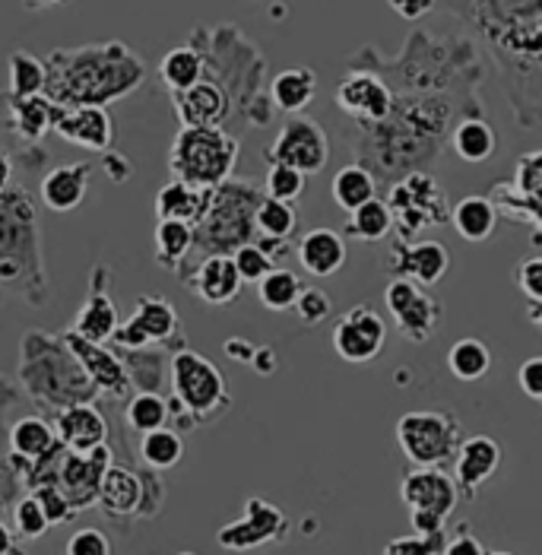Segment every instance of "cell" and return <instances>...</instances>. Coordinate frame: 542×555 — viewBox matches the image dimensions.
Returning <instances> with one entry per match:
<instances>
[{
  "mask_svg": "<svg viewBox=\"0 0 542 555\" xmlns=\"http://www.w3.org/2000/svg\"><path fill=\"white\" fill-rule=\"evenodd\" d=\"M501 444L489 435H469L457 444L454 454V486L466 499H476V492L499 473Z\"/></svg>",
  "mask_w": 542,
  "mask_h": 555,
  "instance_id": "cell-14",
  "label": "cell"
},
{
  "mask_svg": "<svg viewBox=\"0 0 542 555\" xmlns=\"http://www.w3.org/2000/svg\"><path fill=\"white\" fill-rule=\"evenodd\" d=\"M517 385H520V390H524L530 400H542V356L527 359V362L517 369Z\"/></svg>",
  "mask_w": 542,
  "mask_h": 555,
  "instance_id": "cell-50",
  "label": "cell"
},
{
  "mask_svg": "<svg viewBox=\"0 0 542 555\" xmlns=\"http://www.w3.org/2000/svg\"><path fill=\"white\" fill-rule=\"evenodd\" d=\"M10 181H13V163H10V156L0 150V194L10 188Z\"/></svg>",
  "mask_w": 542,
  "mask_h": 555,
  "instance_id": "cell-54",
  "label": "cell"
},
{
  "mask_svg": "<svg viewBox=\"0 0 542 555\" xmlns=\"http://www.w3.org/2000/svg\"><path fill=\"white\" fill-rule=\"evenodd\" d=\"M146 77V64L125 42L51 51L44 61V99L57 108H83L118 102Z\"/></svg>",
  "mask_w": 542,
  "mask_h": 555,
  "instance_id": "cell-1",
  "label": "cell"
},
{
  "mask_svg": "<svg viewBox=\"0 0 542 555\" xmlns=\"http://www.w3.org/2000/svg\"><path fill=\"white\" fill-rule=\"evenodd\" d=\"M331 194H334L336 207L352 214L359 210L362 204L375 201L377 194V181L372 171L365 166H346L334 175V184H331Z\"/></svg>",
  "mask_w": 542,
  "mask_h": 555,
  "instance_id": "cell-30",
  "label": "cell"
},
{
  "mask_svg": "<svg viewBox=\"0 0 542 555\" xmlns=\"http://www.w3.org/2000/svg\"><path fill=\"white\" fill-rule=\"evenodd\" d=\"M54 438L70 451V454H89L105 444L108 438V423L92 403H74L64 406L57 423H54Z\"/></svg>",
  "mask_w": 542,
  "mask_h": 555,
  "instance_id": "cell-18",
  "label": "cell"
},
{
  "mask_svg": "<svg viewBox=\"0 0 542 555\" xmlns=\"http://www.w3.org/2000/svg\"><path fill=\"white\" fill-rule=\"evenodd\" d=\"M393 13H400L403 20H422L425 13L435 10V0H387Z\"/></svg>",
  "mask_w": 542,
  "mask_h": 555,
  "instance_id": "cell-52",
  "label": "cell"
},
{
  "mask_svg": "<svg viewBox=\"0 0 542 555\" xmlns=\"http://www.w3.org/2000/svg\"><path fill=\"white\" fill-rule=\"evenodd\" d=\"M209 197H212V191L191 188L184 181H168L166 188L156 194V216L197 229L209 210Z\"/></svg>",
  "mask_w": 542,
  "mask_h": 555,
  "instance_id": "cell-25",
  "label": "cell"
},
{
  "mask_svg": "<svg viewBox=\"0 0 542 555\" xmlns=\"http://www.w3.org/2000/svg\"><path fill=\"white\" fill-rule=\"evenodd\" d=\"M384 555H435V550L422 537H400V540L387 543Z\"/></svg>",
  "mask_w": 542,
  "mask_h": 555,
  "instance_id": "cell-51",
  "label": "cell"
},
{
  "mask_svg": "<svg viewBox=\"0 0 542 555\" xmlns=\"http://www.w3.org/2000/svg\"><path fill=\"white\" fill-rule=\"evenodd\" d=\"M29 10H48V7H57V3H67V0H23Z\"/></svg>",
  "mask_w": 542,
  "mask_h": 555,
  "instance_id": "cell-56",
  "label": "cell"
},
{
  "mask_svg": "<svg viewBox=\"0 0 542 555\" xmlns=\"http://www.w3.org/2000/svg\"><path fill=\"white\" fill-rule=\"evenodd\" d=\"M67 555H112V540L99 527H83L67 540Z\"/></svg>",
  "mask_w": 542,
  "mask_h": 555,
  "instance_id": "cell-47",
  "label": "cell"
},
{
  "mask_svg": "<svg viewBox=\"0 0 542 555\" xmlns=\"http://www.w3.org/2000/svg\"><path fill=\"white\" fill-rule=\"evenodd\" d=\"M175 95V112L184 128H222V121L232 112L229 92L212 80H201L184 92Z\"/></svg>",
  "mask_w": 542,
  "mask_h": 555,
  "instance_id": "cell-17",
  "label": "cell"
},
{
  "mask_svg": "<svg viewBox=\"0 0 542 555\" xmlns=\"http://www.w3.org/2000/svg\"><path fill=\"white\" fill-rule=\"evenodd\" d=\"M400 499L410 512H428L448 520L457 508L460 492L454 476H448L441 467H416L403 476Z\"/></svg>",
  "mask_w": 542,
  "mask_h": 555,
  "instance_id": "cell-11",
  "label": "cell"
},
{
  "mask_svg": "<svg viewBox=\"0 0 542 555\" xmlns=\"http://www.w3.org/2000/svg\"><path fill=\"white\" fill-rule=\"evenodd\" d=\"M204 67H207L204 54L191 44H181V48H171L163 57L159 74H163V80L171 92H184V89L204 80Z\"/></svg>",
  "mask_w": 542,
  "mask_h": 555,
  "instance_id": "cell-33",
  "label": "cell"
},
{
  "mask_svg": "<svg viewBox=\"0 0 542 555\" xmlns=\"http://www.w3.org/2000/svg\"><path fill=\"white\" fill-rule=\"evenodd\" d=\"M346 232L352 238H359V242H372V245L384 242L390 235V210H387V204H380L375 197V201L362 204L359 210H352Z\"/></svg>",
  "mask_w": 542,
  "mask_h": 555,
  "instance_id": "cell-40",
  "label": "cell"
},
{
  "mask_svg": "<svg viewBox=\"0 0 542 555\" xmlns=\"http://www.w3.org/2000/svg\"><path fill=\"white\" fill-rule=\"evenodd\" d=\"M140 457L146 467L153 470H171L181 464L184 457V441H181V431L178 428H156V431H146L143 441H140Z\"/></svg>",
  "mask_w": 542,
  "mask_h": 555,
  "instance_id": "cell-36",
  "label": "cell"
},
{
  "mask_svg": "<svg viewBox=\"0 0 542 555\" xmlns=\"http://www.w3.org/2000/svg\"><path fill=\"white\" fill-rule=\"evenodd\" d=\"M517 289L530 301H542V257H527L517 270H514Z\"/></svg>",
  "mask_w": 542,
  "mask_h": 555,
  "instance_id": "cell-49",
  "label": "cell"
},
{
  "mask_svg": "<svg viewBox=\"0 0 542 555\" xmlns=\"http://www.w3.org/2000/svg\"><path fill=\"white\" fill-rule=\"evenodd\" d=\"M115 331H118V308H115V301L108 299V296H102V293H92L83 301L77 321H74V334L80 340L102 346V343L115 337Z\"/></svg>",
  "mask_w": 542,
  "mask_h": 555,
  "instance_id": "cell-29",
  "label": "cell"
},
{
  "mask_svg": "<svg viewBox=\"0 0 542 555\" xmlns=\"http://www.w3.org/2000/svg\"><path fill=\"white\" fill-rule=\"evenodd\" d=\"M33 495H36V502L42 505L48 524H64V520H70V517H74L70 502L61 495V489H57V486H42V489H36Z\"/></svg>",
  "mask_w": 542,
  "mask_h": 555,
  "instance_id": "cell-48",
  "label": "cell"
},
{
  "mask_svg": "<svg viewBox=\"0 0 542 555\" xmlns=\"http://www.w3.org/2000/svg\"><path fill=\"white\" fill-rule=\"evenodd\" d=\"M495 150H499L495 130L479 118H466L454 130V153L463 163H486L495 156Z\"/></svg>",
  "mask_w": 542,
  "mask_h": 555,
  "instance_id": "cell-35",
  "label": "cell"
},
{
  "mask_svg": "<svg viewBox=\"0 0 542 555\" xmlns=\"http://www.w3.org/2000/svg\"><path fill=\"white\" fill-rule=\"evenodd\" d=\"M301 293V280L295 276L293 270H283V267H273L260 283H257V299L263 308L270 311H289Z\"/></svg>",
  "mask_w": 542,
  "mask_h": 555,
  "instance_id": "cell-38",
  "label": "cell"
},
{
  "mask_svg": "<svg viewBox=\"0 0 542 555\" xmlns=\"http://www.w3.org/2000/svg\"><path fill=\"white\" fill-rule=\"evenodd\" d=\"M57 105L44 95H29V99H10V128L16 130V137L39 143L48 130L54 128L57 118Z\"/></svg>",
  "mask_w": 542,
  "mask_h": 555,
  "instance_id": "cell-26",
  "label": "cell"
},
{
  "mask_svg": "<svg viewBox=\"0 0 542 555\" xmlns=\"http://www.w3.org/2000/svg\"><path fill=\"white\" fill-rule=\"evenodd\" d=\"M178 331V311L168 299L159 296H140L133 305V314L125 327L115 331L112 340H118L121 346H133L143 349L150 343H166L168 337H175Z\"/></svg>",
  "mask_w": 542,
  "mask_h": 555,
  "instance_id": "cell-13",
  "label": "cell"
},
{
  "mask_svg": "<svg viewBox=\"0 0 542 555\" xmlns=\"http://www.w3.org/2000/svg\"><path fill=\"white\" fill-rule=\"evenodd\" d=\"M250 225H254V235H263L267 242H283V238H293L295 229H298V214H295L293 204H283V201H273V197H260L254 216H250Z\"/></svg>",
  "mask_w": 542,
  "mask_h": 555,
  "instance_id": "cell-31",
  "label": "cell"
},
{
  "mask_svg": "<svg viewBox=\"0 0 542 555\" xmlns=\"http://www.w3.org/2000/svg\"><path fill=\"white\" fill-rule=\"evenodd\" d=\"M334 99L349 118H356L362 125L387 121L390 112H393V95H390L387 83L375 74H362V70L349 74L343 83L336 86Z\"/></svg>",
  "mask_w": 542,
  "mask_h": 555,
  "instance_id": "cell-12",
  "label": "cell"
},
{
  "mask_svg": "<svg viewBox=\"0 0 542 555\" xmlns=\"http://www.w3.org/2000/svg\"><path fill=\"white\" fill-rule=\"evenodd\" d=\"M451 222L463 242H486V238H492V232L499 225V210L492 207L489 197L473 194V197H463L451 210Z\"/></svg>",
  "mask_w": 542,
  "mask_h": 555,
  "instance_id": "cell-28",
  "label": "cell"
},
{
  "mask_svg": "<svg viewBox=\"0 0 542 555\" xmlns=\"http://www.w3.org/2000/svg\"><path fill=\"white\" fill-rule=\"evenodd\" d=\"M486 555H514V553H486Z\"/></svg>",
  "mask_w": 542,
  "mask_h": 555,
  "instance_id": "cell-57",
  "label": "cell"
},
{
  "mask_svg": "<svg viewBox=\"0 0 542 555\" xmlns=\"http://www.w3.org/2000/svg\"><path fill=\"white\" fill-rule=\"evenodd\" d=\"M57 438H54V428L44 423L42 416H26L20 420L16 426L10 428V448L16 457H26V461H42L54 451Z\"/></svg>",
  "mask_w": 542,
  "mask_h": 555,
  "instance_id": "cell-32",
  "label": "cell"
},
{
  "mask_svg": "<svg viewBox=\"0 0 542 555\" xmlns=\"http://www.w3.org/2000/svg\"><path fill=\"white\" fill-rule=\"evenodd\" d=\"M95 502L105 508V514H137L143 505V479L137 473L125 467H105L99 476V489H95Z\"/></svg>",
  "mask_w": 542,
  "mask_h": 555,
  "instance_id": "cell-24",
  "label": "cell"
},
{
  "mask_svg": "<svg viewBox=\"0 0 542 555\" xmlns=\"http://www.w3.org/2000/svg\"><path fill=\"white\" fill-rule=\"evenodd\" d=\"M229 257H232L242 283H260L276 267V257L270 255L267 248H260V245H250V242L248 245H238Z\"/></svg>",
  "mask_w": 542,
  "mask_h": 555,
  "instance_id": "cell-42",
  "label": "cell"
},
{
  "mask_svg": "<svg viewBox=\"0 0 542 555\" xmlns=\"http://www.w3.org/2000/svg\"><path fill=\"white\" fill-rule=\"evenodd\" d=\"M125 416H127V426L133 428V431H140V435H146V431L166 428L168 403L159 397V393L143 390V393H133V397H130Z\"/></svg>",
  "mask_w": 542,
  "mask_h": 555,
  "instance_id": "cell-41",
  "label": "cell"
},
{
  "mask_svg": "<svg viewBox=\"0 0 542 555\" xmlns=\"http://www.w3.org/2000/svg\"><path fill=\"white\" fill-rule=\"evenodd\" d=\"M451 267V251L441 242H413L400 248V260L393 263V276L413 280L418 286H435Z\"/></svg>",
  "mask_w": 542,
  "mask_h": 555,
  "instance_id": "cell-21",
  "label": "cell"
},
{
  "mask_svg": "<svg viewBox=\"0 0 542 555\" xmlns=\"http://www.w3.org/2000/svg\"><path fill=\"white\" fill-rule=\"evenodd\" d=\"M238 140L222 128H181L171 153L168 169L175 181H184L201 191H216L225 184L238 163Z\"/></svg>",
  "mask_w": 542,
  "mask_h": 555,
  "instance_id": "cell-2",
  "label": "cell"
},
{
  "mask_svg": "<svg viewBox=\"0 0 542 555\" xmlns=\"http://www.w3.org/2000/svg\"><path fill=\"white\" fill-rule=\"evenodd\" d=\"M460 435V423L444 410H416L397 423V444L413 467H444L454 461Z\"/></svg>",
  "mask_w": 542,
  "mask_h": 555,
  "instance_id": "cell-3",
  "label": "cell"
},
{
  "mask_svg": "<svg viewBox=\"0 0 542 555\" xmlns=\"http://www.w3.org/2000/svg\"><path fill=\"white\" fill-rule=\"evenodd\" d=\"M194 245V229L184 225V222H175V219H159L156 222V260L166 263V267H178L181 257L191 251Z\"/></svg>",
  "mask_w": 542,
  "mask_h": 555,
  "instance_id": "cell-39",
  "label": "cell"
},
{
  "mask_svg": "<svg viewBox=\"0 0 542 555\" xmlns=\"http://www.w3.org/2000/svg\"><path fill=\"white\" fill-rule=\"evenodd\" d=\"M448 369L457 382H482L492 369V349L476 337L457 340L448 352Z\"/></svg>",
  "mask_w": 542,
  "mask_h": 555,
  "instance_id": "cell-34",
  "label": "cell"
},
{
  "mask_svg": "<svg viewBox=\"0 0 542 555\" xmlns=\"http://www.w3.org/2000/svg\"><path fill=\"white\" fill-rule=\"evenodd\" d=\"M64 343H67L70 356L83 365V372L89 382H95L102 390H112L115 397H125L127 387H130V375H127V369L121 359H115L112 352H105L99 343L80 340L74 331H67Z\"/></svg>",
  "mask_w": 542,
  "mask_h": 555,
  "instance_id": "cell-19",
  "label": "cell"
},
{
  "mask_svg": "<svg viewBox=\"0 0 542 555\" xmlns=\"http://www.w3.org/2000/svg\"><path fill=\"white\" fill-rule=\"evenodd\" d=\"M51 130L57 137H64L67 143L92 150V153H108L115 143V121H112L108 108H99V105L61 108Z\"/></svg>",
  "mask_w": 542,
  "mask_h": 555,
  "instance_id": "cell-15",
  "label": "cell"
},
{
  "mask_svg": "<svg viewBox=\"0 0 542 555\" xmlns=\"http://www.w3.org/2000/svg\"><path fill=\"white\" fill-rule=\"evenodd\" d=\"M318 92V77L311 67H289L283 74L273 77V86H270V99L280 112L286 115H298L311 105Z\"/></svg>",
  "mask_w": 542,
  "mask_h": 555,
  "instance_id": "cell-27",
  "label": "cell"
},
{
  "mask_svg": "<svg viewBox=\"0 0 542 555\" xmlns=\"http://www.w3.org/2000/svg\"><path fill=\"white\" fill-rule=\"evenodd\" d=\"M286 530H289V520L273 502L248 499L245 502V517L229 524V527H222L216 533V540H219L222 550L248 553V550H257L263 543H280L286 537Z\"/></svg>",
  "mask_w": 542,
  "mask_h": 555,
  "instance_id": "cell-10",
  "label": "cell"
},
{
  "mask_svg": "<svg viewBox=\"0 0 542 555\" xmlns=\"http://www.w3.org/2000/svg\"><path fill=\"white\" fill-rule=\"evenodd\" d=\"M384 301L393 314L397 331L410 343H428L444 321V305L413 280L393 276V283L384 293Z\"/></svg>",
  "mask_w": 542,
  "mask_h": 555,
  "instance_id": "cell-6",
  "label": "cell"
},
{
  "mask_svg": "<svg viewBox=\"0 0 542 555\" xmlns=\"http://www.w3.org/2000/svg\"><path fill=\"white\" fill-rule=\"evenodd\" d=\"M267 159H270V166H289L301 175H318V171H324L327 159H331L327 130L311 118H301V115L289 118L283 130L276 133Z\"/></svg>",
  "mask_w": 542,
  "mask_h": 555,
  "instance_id": "cell-7",
  "label": "cell"
},
{
  "mask_svg": "<svg viewBox=\"0 0 542 555\" xmlns=\"http://www.w3.org/2000/svg\"><path fill=\"white\" fill-rule=\"evenodd\" d=\"M13 527H16V533L23 540H39V537H44V530L51 524L44 517L42 505L36 502V495H26V499L16 502V508H13Z\"/></svg>",
  "mask_w": 542,
  "mask_h": 555,
  "instance_id": "cell-44",
  "label": "cell"
},
{
  "mask_svg": "<svg viewBox=\"0 0 542 555\" xmlns=\"http://www.w3.org/2000/svg\"><path fill=\"white\" fill-rule=\"evenodd\" d=\"M16 550V543H13V533L0 524V555H7V553H13Z\"/></svg>",
  "mask_w": 542,
  "mask_h": 555,
  "instance_id": "cell-55",
  "label": "cell"
},
{
  "mask_svg": "<svg viewBox=\"0 0 542 555\" xmlns=\"http://www.w3.org/2000/svg\"><path fill=\"white\" fill-rule=\"evenodd\" d=\"M10 99H29L44 92V61L29 51H13L10 61Z\"/></svg>",
  "mask_w": 542,
  "mask_h": 555,
  "instance_id": "cell-37",
  "label": "cell"
},
{
  "mask_svg": "<svg viewBox=\"0 0 542 555\" xmlns=\"http://www.w3.org/2000/svg\"><path fill=\"white\" fill-rule=\"evenodd\" d=\"M387 210H390V232L397 229L400 235H418L425 225H444L451 219L444 188L422 171H413L393 184Z\"/></svg>",
  "mask_w": 542,
  "mask_h": 555,
  "instance_id": "cell-4",
  "label": "cell"
},
{
  "mask_svg": "<svg viewBox=\"0 0 542 555\" xmlns=\"http://www.w3.org/2000/svg\"><path fill=\"white\" fill-rule=\"evenodd\" d=\"M298 263L311 276H334L336 270L346 263V238L334 229H311L298 242Z\"/></svg>",
  "mask_w": 542,
  "mask_h": 555,
  "instance_id": "cell-23",
  "label": "cell"
},
{
  "mask_svg": "<svg viewBox=\"0 0 542 555\" xmlns=\"http://www.w3.org/2000/svg\"><path fill=\"white\" fill-rule=\"evenodd\" d=\"M112 467V454L108 448H95L89 454H67L61 464V479L54 482L61 489V495L70 502V508H83L95 502V489H99V476Z\"/></svg>",
  "mask_w": 542,
  "mask_h": 555,
  "instance_id": "cell-16",
  "label": "cell"
},
{
  "mask_svg": "<svg viewBox=\"0 0 542 555\" xmlns=\"http://www.w3.org/2000/svg\"><path fill=\"white\" fill-rule=\"evenodd\" d=\"M540 188H542V153H527L517 163V175H514V191L527 201L540 204Z\"/></svg>",
  "mask_w": 542,
  "mask_h": 555,
  "instance_id": "cell-46",
  "label": "cell"
},
{
  "mask_svg": "<svg viewBox=\"0 0 542 555\" xmlns=\"http://www.w3.org/2000/svg\"><path fill=\"white\" fill-rule=\"evenodd\" d=\"M89 175L92 169L86 163H74V166H57L42 178L39 197L48 210L54 214H70L86 201L89 191Z\"/></svg>",
  "mask_w": 542,
  "mask_h": 555,
  "instance_id": "cell-22",
  "label": "cell"
},
{
  "mask_svg": "<svg viewBox=\"0 0 542 555\" xmlns=\"http://www.w3.org/2000/svg\"><path fill=\"white\" fill-rule=\"evenodd\" d=\"M171 387H175V403H181L188 413L207 420L216 406H225V378L222 372L204 359L194 349H181L171 359Z\"/></svg>",
  "mask_w": 542,
  "mask_h": 555,
  "instance_id": "cell-5",
  "label": "cell"
},
{
  "mask_svg": "<svg viewBox=\"0 0 542 555\" xmlns=\"http://www.w3.org/2000/svg\"><path fill=\"white\" fill-rule=\"evenodd\" d=\"M191 286L201 299L219 308V305H229L242 296V280H238V270L232 263L229 255H209L201 260V267L194 270L191 276Z\"/></svg>",
  "mask_w": 542,
  "mask_h": 555,
  "instance_id": "cell-20",
  "label": "cell"
},
{
  "mask_svg": "<svg viewBox=\"0 0 542 555\" xmlns=\"http://www.w3.org/2000/svg\"><path fill=\"white\" fill-rule=\"evenodd\" d=\"M441 555H486V546H482L476 537L460 533V537H454V540H448V543H444Z\"/></svg>",
  "mask_w": 542,
  "mask_h": 555,
  "instance_id": "cell-53",
  "label": "cell"
},
{
  "mask_svg": "<svg viewBox=\"0 0 542 555\" xmlns=\"http://www.w3.org/2000/svg\"><path fill=\"white\" fill-rule=\"evenodd\" d=\"M293 311L298 314V321L305 327H318V324H324L331 318L334 305H331V296L324 289H301L298 299H295Z\"/></svg>",
  "mask_w": 542,
  "mask_h": 555,
  "instance_id": "cell-45",
  "label": "cell"
},
{
  "mask_svg": "<svg viewBox=\"0 0 542 555\" xmlns=\"http://www.w3.org/2000/svg\"><path fill=\"white\" fill-rule=\"evenodd\" d=\"M489 23L495 20V42L524 51L530 64L540 61V0H486Z\"/></svg>",
  "mask_w": 542,
  "mask_h": 555,
  "instance_id": "cell-9",
  "label": "cell"
},
{
  "mask_svg": "<svg viewBox=\"0 0 542 555\" xmlns=\"http://www.w3.org/2000/svg\"><path fill=\"white\" fill-rule=\"evenodd\" d=\"M387 343V321L377 314L372 305H356L349 308L339 324L334 327V349L339 359L362 365L375 362Z\"/></svg>",
  "mask_w": 542,
  "mask_h": 555,
  "instance_id": "cell-8",
  "label": "cell"
},
{
  "mask_svg": "<svg viewBox=\"0 0 542 555\" xmlns=\"http://www.w3.org/2000/svg\"><path fill=\"white\" fill-rule=\"evenodd\" d=\"M263 184H267V197L283 201V204H295L305 194V175L289 166H270Z\"/></svg>",
  "mask_w": 542,
  "mask_h": 555,
  "instance_id": "cell-43",
  "label": "cell"
}]
</instances>
